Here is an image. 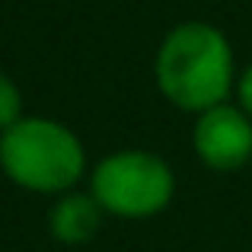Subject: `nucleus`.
<instances>
[{
	"instance_id": "7ed1b4c3",
	"label": "nucleus",
	"mask_w": 252,
	"mask_h": 252,
	"mask_svg": "<svg viewBox=\"0 0 252 252\" xmlns=\"http://www.w3.org/2000/svg\"><path fill=\"white\" fill-rule=\"evenodd\" d=\"M179 179L169 160L147 147H118L96 160L86 176V191L105 217L150 220L172 204Z\"/></svg>"
},
{
	"instance_id": "39448f33",
	"label": "nucleus",
	"mask_w": 252,
	"mask_h": 252,
	"mask_svg": "<svg viewBox=\"0 0 252 252\" xmlns=\"http://www.w3.org/2000/svg\"><path fill=\"white\" fill-rule=\"evenodd\" d=\"M102 220H105L102 208L86 189H74L51 198L48 217H45L48 236L61 246H83V243L96 240L102 230Z\"/></svg>"
},
{
	"instance_id": "20e7f679",
	"label": "nucleus",
	"mask_w": 252,
	"mask_h": 252,
	"mask_svg": "<svg viewBox=\"0 0 252 252\" xmlns=\"http://www.w3.org/2000/svg\"><path fill=\"white\" fill-rule=\"evenodd\" d=\"M191 154L214 172H236L252 163V118L230 99L195 115Z\"/></svg>"
},
{
	"instance_id": "423d86ee",
	"label": "nucleus",
	"mask_w": 252,
	"mask_h": 252,
	"mask_svg": "<svg viewBox=\"0 0 252 252\" xmlns=\"http://www.w3.org/2000/svg\"><path fill=\"white\" fill-rule=\"evenodd\" d=\"M23 115H26L23 90H19V83L13 80L6 70H0V134H3L6 128H13Z\"/></svg>"
},
{
	"instance_id": "f03ea898",
	"label": "nucleus",
	"mask_w": 252,
	"mask_h": 252,
	"mask_svg": "<svg viewBox=\"0 0 252 252\" xmlns=\"http://www.w3.org/2000/svg\"><path fill=\"white\" fill-rule=\"evenodd\" d=\"M0 172L29 195L58 198L86 182L90 157L70 125L26 112L0 134Z\"/></svg>"
},
{
	"instance_id": "0eeeda50",
	"label": "nucleus",
	"mask_w": 252,
	"mask_h": 252,
	"mask_svg": "<svg viewBox=\"0 0 252 252\" xmlns=\"http://www.w3.org/2000/svg\"><path fill=\"white\" fill-rule=\"evenodd\" d=\"M233 102L252 118V61L236 74V86H233Z\"/></svg>"
},
{
	"instance_id": "f257e3e1",
	"label": "nucleus",
	"mask_w": 252,
	"mask_h": 252,
	"mask_svg": "<svg viewBox=\"0 0 252 252\" xmlns=\"http://www.w3.org/2000/svg\"><path fill=\"white\" fill-rule=\"evenodd\" d=\"M236 55L227 32L204 19L176 23L154 51V83L172 109L191 118L233 99Z\"/></svg>"
}]
</instances>
